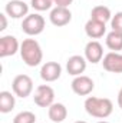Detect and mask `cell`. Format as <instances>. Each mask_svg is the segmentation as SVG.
<instances>
[{
	"instance_id": "6da1fadb",
	"label": "cell",
	"mask_w": 122,
	"mask_h": 123,
	"mask_svg": "<svg viewBox=\"0 0 122 123\" xmlns=\"http://www.w3.org/2000/svg\"><path fill=\"white\" fill-rule=\"evenodd\" d=\"M83 106H85L86 113L92 117H96V119H106L114 112V103L108 97L89 96V97H86Z\"/></svg>"
},
{
	"instance_id": "7a4b0ae2",
	"label": "cell",
	"mask_w": 122,
	"mask_h": 123,
	"mask_svg": "<svg viewBox=\"0 0 122 123\" xmlns=\"http://www.w3.org/2000/svg\"><path fill=\"white\" fill-rule=\"evenodd\" d=\"M20 57L25 62V64H27L29 67L39 66L43 60V52L42 47L39 44L37 40L34 39H25L20 43Z\"/></svg>"
},
{
	"instance_id": "3957f363",
	"label": "cell",
	"mask_w": 122,
	"mask_h": 123,
	"mask_svg": "<svg viewBox=\"0 0 122 123\" xmlns=\"http://www.w3.org/2000/svg\"><path fill=\"white\" fill-rule=\"evenodd\" d=\"M22 30L27 36H37L45 30V19L39 13L27 14L22 22Z\"/></svg>"
},
{
	"instance_id": "277c9868",
	"label": "cell",
	"mask_w": 122,
	"mask_h": 123,
	"mask_svg": "<svg viewBox=\"0 0 122 123\" xmlns=\"http://www.w3.org/2000/svg\"><path fill=\"white\" fill-rule=\"evenodd\" d=\"M12 90L17 97H27L33 92V80L27 74H17L12 82Z\"/></svg>"
},
{
	"instance_id": "5b68a950",
	"label": "cell",
	"mask_w": 122,
	"mask_h": 123,
	"mask_svg": "<svg viewBox=\"0 0 122 123\" xmlns=\"http://www.w3.org/2000/svg\"><path fill=\"white\" fill-rule=\"evenodd\" d=\"M33 102L39 107H49L55 103V90L49 85H40L36 87L33 94Z\"/></svg>"
},
{
	"instance_id": "8992f818",
	"label": "cell",
	"mask_w": 122,
	"mask_h": 123,
	"mask_svg": "<svg viewBox=\"0 0 122 123\" xmlns=\"http://www.w3.org/2000/svg\"><path fill=\"white\" fill-rule=\"evenodd\" d=\"M4 13L12 19H25L29 14V4L25 0H10L4 7Z\"/></svg>"
},
{
	"instance_id": "52a82bcc",
	"label": "cell",
	"mask_w": 122,
	"mask_h": 123,
	"mask_svg": "<svg viewBox=\"0 0 122 123\" xmlns=\"http://www.w3.org/2000/svg\"><path fill=\"white\" fill-rule=\"evenodd\" d=\"M70 87H72L73 93H76L78 96H88L95 89V83H93V80L89 76L81 74V76H76L72 80Z\"/></svg>"
},
{
	"instance_id": "ba28073f",
	"label": "cell",
	"mask_w": 122,
	"mask_h": 123,
	"mask_svg": "<svg viewBox=\"0 0 122 123\" xmlns=\"http://www.w3.org/2000/svg\"><path fill=\"white\" fill-rule=\"evenodd\" d=\"M19 50H20V43H19V40L14 36L6 34V36L0 37V57L1 59L13 56Z\"/></svg>"
},
{
	"instance_id": "9c48e42d",
	"label": "cell",
	"mask_w": 122,
	"mask_h": 123,
	"mask_svg": "<svg viewBox=\"0 0 122 123\" xmlns=\"http://www.w3.org/2000/svg\"><path fill=\"white\" fill-rule=\"evenodd\" d=\"M62 74V66L58 62H46L40 67V79L46 83L56 82Z\"/></svg>"
},
{
	"instance_id": "30bf717a",
	"label": "cell",
	"mask_w": 122,
	"mask_h": 123,
	"mask_svg": "<svg viewBox=\"0 0 122 123\" xmlns=\"http://www.w3.org/2000/svg\"><path fill=\"white\" fill-rule=\"evenodd\" d=\"M49 20L53 26L56 27H63L66 25L70 23L72 20V13L69 10V7H55L50 10V14H49Z\"/></svg>"
},
{
	"instance_id": "8fae6325",
	"label": "cell",
	"mask_w": 122,
	"mask_h": 123,
	"mask_svg": "<svg viewBox=\"0 0 122 123\" xmlns=\"http://www.w3.org/2000/svg\"><path fill=\"white\" fill-rule=\"evenodd\" d=\"M85 59L92 64H96V63L102 62L103 47L98 40H91V42L86 43V46H85Z\"/></svg>"
},
{
	"instance_id": "7c38bea8",
	"label": "cell",
	"mask_w": 122,
	"mask_h": 123,
	"mask_svg": "<svg viewBox=\"0 0 122 123\" xmlns=\"http://www.w3.org/2000/svg\"><path fill=\"white\" fill-rule=\"evenodd\" d=\"M102 66L109 73H122V55L118 52H109L103 56Z\"/></svg>"
},
{
	"instance_id": "4fadbf2b",
	"label": "cell",
	"mask_w": 122,
	"mask_h": 123,
	"mask_svg": "<svg viewBox=\"0 0 122 123\" xmlns=\"http://www.w3.org/2000/svg\"><path fill=\"white\" fill-rule=\"evenodd\" d=\"M86 63L88 60L85 59V56L81 55H73L70 56L66 62V70L70 76H81L85 70H86Z\"/></svg>"
},
{
	"instance_id": "5bb4252c",
	"label": "cell",
	"mask_w": 122,
	"mask_h": 123,
	"mask_svg": "<svg viewBox=\"0 0 122 123\" xmlns=\"http://www.w3.org/2000/svg\"><path fill=\"white\" fill-rule=\"evenodd\" d=\"M85 33L89 39H101L106 33V25L102 22L89 19L85 25Z\"/></svg>"
},
{
	"instance_id": "9a60e30c",
	"label": "cell",
	"mask_w": 122,
	"mask_h": 123,
	"mask_svg": "<svg viewBox=\"0 0 122 123\" xmlns=\"http://www.w3.org/2000/svg\"><path fill=\"white\" fill-rule=\"evenodd\" d=\"M47 115L53 123H62L68 117V109L63 103H53L47 107Z\"/></svg>"
},
{
	"instance_id": "2e32d148",
	"label": "cell",
	"mask_w": 122,
	"mask_h": 123,
	"mask_svg": "<svg viewBox=\"0 0 122 123\" xmlns=\"http://www.w3.org/2000/svg\"><path fill=\"white\" fill-rule=\"evenodd\" d=\"M16 106V94L7 90L0 92V112L1 113H9L14 109Z\"/></svg>"
},
{
	"instance_id": "e0dca14e",
	"label": "cell",
	"mask_w": 122,
	"mask_h": 123,
	"mask_svg": "<svg viewBox=\"0 0 122 123\" xmlns=\"http://www.w3.org/2000/svg\"><path fill=\"white\" fill-rule=\"evenodd\" d=\"M105 43L108 46V49H111L112 52H119L122 50V31L112 30L106 34Z\"/></svg>"
},
{
	"instance_id": "ac0fdd59",
	"label": "cell",
	"mask_w": 122,
	"mask_h": 123,
	"mask_svg": "<svg viewBox=\"0 0 122 123\" xmlns=\"http://www.w3.org/2000/svg\"><path fill=\"white\" fill-rule=\"evenodd\" d=\"M91 19L102 22V23L106 25V22H111V19H112L111 9L106 7V6H95L91 12Z\"/></svg>"
},
{
	"instance_id": "d6986e66",
	"label": "cell",
	"mask_w": 122,
	"mask_h": 123,
	"mask_svg": "<svg viewBox=\"0 0 122 123\" xmlns=\"http://www.w3.org/2000/svg\"><path fill=\"white\" fill-rule=\"evenodd\" d=\"M13 123H36V115L30 110H23L14 116Z\"/></svg>"
},
{
	"instance_id": "ffe728a7",
	"label": "cell",
	"mask_w": 122,
	"mask_h": 123,
	"mask_svg": "<svg viewBox=\"0 0 122 123\" xmlns=\"http://www.w3.org/2000/svg\"><path fill=\"white\" fill-rule=\"evenodd\" d=\"M53 4V0H30V6L36 12H46L52 9Z\"/></svg>"
},
{
	"instance_id": "44dd1931",
	"label": "cell",
	"mask_w": 122,
	"mask_h": 123,
	"mask_svg": "<svg viewBox=\"0 0 122 123\" xmlns=\"http://www.w3.org/2000/svg\"><path fill=\"white\" fill-rule=\"evenodd\" d=\"M111 27H112V30L122 31V12H118V13H115V16H112Z\"/></svg>"
},
{
	"instance_id": "7402d4cb",
	"label": "cell",
	"mask_w": 122,
	"mask_h": 123,
	"mask_svg": "<svg viewBox=\"0 0 122 123\" xmlns=\"http://www.w3.org/2000/svg\"><path fill=\"white\" fill-rule=\"evenodd\" d=\"M53 3L58 7H69L73 3V0H53Z\"/></svg>"
},
{
	"instance_id": "603a6c76",
	"label": "cell",
	"mask_w": 122,
	"mask_h": 123,
	"mask_svg": "<svg viewBox=\"0 0 122 123\" xmlns=\"http://www.w3.org/2000/svg\"><path fill=\"white\" fill-rule=\"evenodd\" d=\"M6 13H1L0 14V19H1V26H0V31L6 30V27H7V19H6Z\"/></svg>"
},
{
	"instance_id": "cb8c5ba5",
	"label": "cell",
	"mask_w": 122,
	"mask_h": 123,
	"mask_svg": "<svg viewBox=\"0 0 122 123\" xmlns=\"http://www.w3.org/2000/svg\"><path fill=\"white\" fill-rule=\"evenodd\" d=\"M118 106L122 109V87H121V90H119V93H118Z\"/></svg>"
},
{
	"instance_id": "d4e9b609",
	"label": "cell",
	"mask_w": 122,
	"mask_h": 123,
	"mask_svg": "<svg viewBox=\"0 0 122 123\" xmlns=\"http://www.w3.org/2000/svg\"><path fill=\"white\" fill-rule=\"evenodd\" d=\"M75 123H88V122H85V120H78V122H75Z\"/></svg>"
},
{
	"instance_id": "484cf974",
	"label": "cell",
	"mask_w": 122,
	"mask_h": 123,
	"mask_svg": "<svg viewBox=\"0 0 122 123\" xmlns=\"http://www.w3.org/2000/svg\"><path fill=\"white\" fill-rule=\"evenodd\" d=\"M98 123H109V122H106V120H99Z\"/></svg>"
}]
</instances>
